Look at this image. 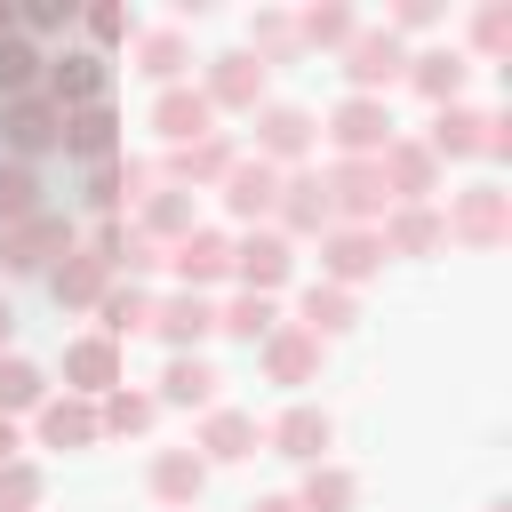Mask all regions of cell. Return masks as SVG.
<instances>
[{
    "instance_id": "cell-18",
    "label": "cell",
    "mask_w": 512,
    "mask_h": 512,
    "mask_svg": "<svg viewBox=\"0 0 512 512\" xmlns=\"http://www.w3.org/2000/svg\"><path fill=\"white\" fill-rule=\"evenodd\" d=\"M280 440H288L296 456H312V440H320V424H312V416H288V432H280Z\"/></svg>"
},
{
    "instance_id": "cell-23",
    "label": "cell",
    "mask_w": 512,
    "mask_h": 512,
    "mask_svg": "<svg viewBox=\"0 0 512 512\" xmlns=\"http://www.w3.org/2000/svg\"><path fill=\"white\" fill-rule=\"evenodd\" d=\"M264 320H272V312H264V296H256V304H240V312H232V328H240V336H256V328H264Z\"/></svg>"
},
{
    "instance_id": "cell-27",
    "label": "cell",
    "mask_w": 512,
    "mask_h": 512,
    "mask_svg": "<svg viewBox=\"0 0 512 512\" xmlns=\"http://www.w3.org/2000/svg\"><path fill=\"white\" fill-rule=\"evenodd\" d=\"M0 336H8V312H0Z\"/></svg>"
},
{
    "instance_id": "cell-7",
    "label": "cell",
    "mask_w": 512,
    "mask_h": 512,
    "mask_svg": "<svg viewBox=\"0 0 512 512\" xmlns=\"http://www.w3.org/2000/svg\"><path fill=\"white\" fill-rule=\"evenodd\" d=\"M32 64H40V56H32L24 40H0V88H24V80H32Z\"/></svg>"
},
{
    "instance_id": "cell-6",
    "label": "cell",
    "mask_w": 512,
    "mask_h": 512,
    "mask_svg": "<svg viewBox=\"0 0 512 512\" xmlns=\"http://www.w3.org/2000/svg\"><path fill=\"white\" fill-rule=\"evenodd\" d=\"M272 200V168H240L232 176V208H264Z\"/></svg>"
},
{
    "instance_id": "cell-1",
    "label": "cell",
    "mask_w": 512,
    "mask_h": 512,
    "mask_svg": "<svg viewBox=\"0 0 512 512\" xmlns=\"http://www.w3.org/2000/svg\"><path fill=\"white\" fill-rule=\"evenodd\" d=\"M56 136H64V128H56V112H48V104H32V96H24V104L8 112V144H16V152H40V144H56Z\"/></svg>"
},
{
    "instance_id": "cell-25",
    "label": "cell",
    "mask_w": 512,
    "mask_h": 512,
    "mask_svg": "<svg viewBox=\"0 0 512 512\" xmlns=\"http://www.w3.org/2000/svg\"><path fill=\"white\" fill-rule=\"evenodd\" d=\"M8 448H16V432H8V416H0V456H8Z\"/></svg>"
},
{
    "instance_id": "cell-11",
    "label": "cell",
    "mask_w": 512,
    "mask_h": 512,
    "mask_svg": "<svg viewBox=\"0 0 512 512\" xmlns=\"http://www.w3.org/2000/svg\"><path fill=\"white\" fill-rule=\"evenodd\" d=\"M240 264H248V280H280V264H288V256H280V240H256Z\"/></svg>"
},
{
    "instance_id": "cell-13",
    "label": "cell",
    "mask_w": 512,
    "mask_h": 512,
    "mask_svg": "<svg viewBox=\"0 0 512 512\" xmlns=\"http://www.w3.org/2000/svg\"><path fill=\"white\" fill-rule=\"evenodd\" d=\"M216 264H224V248H216V240H192V248H184V280H208Z\"/></svg>"
},
{
    "instance_id": "cell-3",
    "label": "cell",
    "mask_w": 512,
    "mask_h": 512,
    "mask_svg": "<svg viewBox=\"0 0 512 512\" xmlns=\"http://www.w3.org/2000/svg\"><path fill=\"white\" fill-rule=\"evenodd\" d=\"M200 120H208L200 96H168V104H160V128H168V136H200Z\"/></svg>"
},
{
    "instance_id": "cell-10",
    "label": "cell",
    "mask_w": 512,
    "mask_h": 512,
    "mask_svg": "<svg viewBox=\"0 0 512 512\" xmlns=\"http://www.w3.org/2000/svg\"><path fill=\"white\" fill-rule=\"evenodd\" d=\"M32 208V176L24 168H0V216H24Z\"/></svg>"
},
{
    "instance_id": "cell-20",
    "label": "cell",
    "mask_w": 512,
    "mask_h": 512,
    "mask_svg": "<svg viewBox=\"0 0 512 512\" xmlns=\"http://www.w3.org/2000/svg\"><path fill=\"white\" fill-rule=\"evenodd\" d=\"M104 312H112V328H136V320H144V296H112Z\"/></svg>"
},
{
    "instance_id": "cell-14",
    "label": "cell",
    "mask_w": 512,
    "mask_h": 512,
    "mask_svg": "<svg viewBox=\"0 0 512 512\" xmlns=\"http://www.w3.org/2000/svg\"><path fill=\"white\" fill-rule=\"evenodd\" d=\"M392 64H400V56H392V40H384V48H376V40H368V48H360V56H352V72H360V80H376V72H392Z\"/></svg>"
},
{
    "instance_id": "cell-19",
    "label": "cell",
    "mask_w": 512,
    "mask_h": 512,
    "mask_svg": "<svg viewBox=\"0 0 512 512\" xmlns=\"http://www.w3.org/2000/svg\"><path fill=\"white\" fill-rule=\"evenodd\" d=\"M224 64H232V72H224V96H248V88H256V72H248V56H224Z\"/></svg>"
},
{
    "instance_id": "cell-4",
    "label": "cell",
    "mask_w": 512,
    "mask_h": 512,
    "mask_svg": "<svg viewBox=\"0 0 512 512\" xmlns=\"http://www.w3.org/2000/svg\"><path fill=\"white\" fill-rule=\"evenodd\" d=\"M336 136H344V144H376V136H384V112H376V104H344Z\"/></svg>"
},
{
    "instance_id": "cell-26",
    "label": "cell",
    "mask_w": 512,
    "mask_h": 512,
    "mask_svg": "<svg viewBox=\"0 0 512 512\" xmlns=\"http://www.w3.org/2000/svg\"><path fill=\"white\" fill-rule=\"evenodd\" d=\"M0 40H8V8H0Z\"/></svg>"
},
{
    "instance_id": "cell-24",
    "label": "cell",
    "mask_w": 512,
    "mask_h": 512,
    "mask_svg": "<svg viewBox=\"0 0 512 512\" xmlns=\"http://www.w3.org/2000/svg\"><path fill=\"white\" fill-rule=\"evenodd\" d=\"M24 496H32V480H24V472H8V480H0V504H24Z\"/></svg>"
},
{
    "instance_id": "cell-17",
    "label": "cell",
    "mask_w": 512,
    "mask_h": 512,
    "mask_svg": "<svg viewBox=\"0 0 512 512\" xmlns=\"http://www.w3.org/2000/svg\"><path fill=\"white\" fill-rule=\"evenodd\" d=\"M48 440H88V416H80V408H56V416H48Z\"/></svg>"
},
{
    "instance_id": "cell-16",
    "label": "cell",
    "mask_w": 512,
    "mask_h": 512,
    "mask_svg": "<svg viewBox=\"0 0 512 512\" xmlns=\"http://www.w3.org/2000/svg\"><path fill=\"white\" fill-rule=\"evenodd\" d=\"M72 368H80L88 384H104V376H112V352H104V344H88V352H72Z\"/></svg>"
},
{
    "instance_id": "cell-8",
    "label": "cell",
    "mask_w": 512,
    "mask_h": 512,
    "mask_svg": "<svg viewBox=\"0 0 512 512\" xmlns=\"http://www.w3.org/2000/svg\"><path fill=\"white\" fill-rule=\"evenodd\" d=\"M168 392H176V400H208V368H200V360H176V368H168Z\"/></svg>"
},
{
    "instance_id": "cell-5",
    "label": "cell",
    "mask_w": 512,
    "mask_h": 512,
    "mask_svg": "<svg viewBox=\"0 0 512 512\" xmlns=\"http://www.w3.org/2000/svg\"><path fill=\"white\" fill-rule=\"evenodd\" d=\"M56 88H72V96H96V88H104L96 56H64V64H56Z\"/></svg>"
},
{
    "instance_id": "cell-2",
    "label": "cell",
    "mask_w": 512,
    "mask_h": 512,
    "mask_svg": "<svg viewBox=\"0 0 512 512\" xmlns=\"http://www.w3.org/2000/svg\"><path fill=\"white\" fill-rule=\"evenodd\" d=\"M64 144H72V152H104V144H112V112H104V104H88V112L64 128Z\"/></svg>"
},
{
    "instance_id": "cell-15",
    "label": "cell",
    "mask_w": 512,
    "mask_h": 512,
    "mask_svg": "<svg viewBox=\"0 0 512 512\" xmlns=\"http://www.w3.org/2000/svg\"><path fill=\"white\" fill-rule=\"evenodd\" d=\"M264 128H272V152H296V144H304V120H296V112H272Z\"/></svg>"
},
{
    "instance_id": "cell-12",
    "label": "cell",
    "mask_w": 512,
    "mask_h": 512,
    "mask_svg": "<svg viewBox=\"0 0 512 512\" xmlns=\"http://www.w3.org/2000/svg\"><path fill=\"white\" fill-rule=\"evenodd\" d=\"M160 328H168V336H200V328H208V304H192V296H184V304H168V320H160Z\"/></svg>"
},
{
    "instance_id": "cell-22",
    "label": "cell",
    "mask_w": 512,
    "mask_h": 512,
    "mask_svg": "<svg viewBox=\"0 0 512 512\" xmlns=\"http://www.w3.org/2000/svg\"><path fill=\"white\" fill-rule=\"evenodd\" d=\"M368 264V240H336V272H360Z\"/></svg>"
},
{
    "instance_id": "cell-9",
    "label": "cell",
    "mask_w": 512,
    "mask_h": 512,
    "mask_svg": "<svg viewBox=\"0 0 512 512\" xmlns=\"http://www.w3.org/2000/svg\"><path fill=\"white\" fill-rule=\"evenodd\" d=\"M32 392H40V376H32L24 360H8V368H0V400H8V408H24Z\"/></svg>"
},
{
    "instance_id": "cell-21",
    "label": "cell",
    "mask_w": 512,
    "mask_h": 512,
    "mask_svg": "<svg viewBox=\"0 0 512 512\" xmlns=\"http://www.w3.org/2000/svg\"><path fill=\"white\" fill-rule=\"evenodd\" d=\"M312 328H344V304H336V296H320V288H312Z\"/></svg>"
}]
</instances>
